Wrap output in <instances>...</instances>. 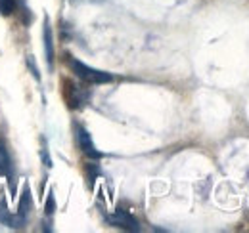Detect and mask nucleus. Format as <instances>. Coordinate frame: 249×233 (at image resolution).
I'll use <instances>...</instances> for the list:
<instances>
[{"label": "nucleus", "instance_id": "6", "mask_svg": "<svg viewBox=\"0 0 249 233\" xmlns=\"http://www.w3.org/2000/svg\"><path fill=\"white\" fill-rule=\"evenodd\" d=\"M16 6H18L16 0H0V14L2 16H10V14H14Z\"/></svg>", "mask_w": 249, "mask_h": 233}, {"label": "nucleus", "instance_id": "5", "mask_svg": "<svg viewBox=\"0 0 249 233\" xmlns=\"http://www.w3.org/2000/svg\"><path fill=\"white\" fill-rule=\"evenodd\" d=\"M8 170H10V155H8L4 142L0 140V176H4Z\"/></svg>", "mask_w": 249, "mask_h": 233}, {"label": "nucleus", "instance_id": "7", "mask_svg": "<svg viewBox=\"0 0 249 233\" xmlns=\"http://www.w3.org/2000/svg\"><path fill=\"white\" fill-rule=\"evenodd\" d=\"M46 214L48 216H52L54 214V210H56V201H54V195H48V199H46Z\"/></svg>", "mask_w": 249, "mask_h": 233}, {"label": "nucleus", "instance_id": "4", "mask_svg": "<svg viewBox=\"0 0 249 233\" xmlns=\"http://www.w3.org/2000/svg\"><path fill=\"white\" fill-rule=\"evenodd\" d=\"M44 46H46V61H48V67L52 69V65H54V46H52V31H50L48 21H46V25H44Z\"/></svg>", "mask_w": 249, "mask_h": 233}, {"label": "nucleus", "instance_id": "1", "mask_svg": "<svg viewBox=\"0 0 249 233\" xmlns=\"http://www.w3.org/2000/svg\"><path fill=\"white\" fill-rule=\"evenodd\" d=\"M69 65H71V69L75 71V75L81 77V79L87 81V83H92V84H106V83H111V81H113V77H111L109 73L92 69V67L85 65V63L79 61V59H71Z\"/></svg>", "mask_w": 249, "mask_h": 233}, {"label": "nucleus", "instance_id": "2", "mask_svg": "<svg viewBox=\"0 0 249 233\" xmlns=\"http://www.w3.org/2000/svg\"><path fill=\"white\" fill-rule=\"evenodd\" d=\"M109 224L115 226V228H123L126 232H138L140 226H138V220L134 216H130L126 210H115L113 214L107 216Z\"/></svg>", "mask_w": 249, "mask_h": 233}, {"label": "nucleus", "instance_id": "3", "mask_svg": "<svg viewBox=\"0 0 249 233\" xmlns=\"http://www.w3.org/2000/svg\"><path fill=\"white\" fill-rule=\"evenodd\" d=\"M79 144H81V149L90 157V159H100L102 153L96 149V146L92 144L90 140V134L85 130V128H79Z\"/></svg>", "mask_w": 249, "mask_h": 233}, {"label": "nucleus", "instance_id": "8", "mask_svg": "<svg viewBox=\"0 0 249 233\" xmlns=\"http://www.w3.org/2000/svg\"><path fill=\"white\" fill-rule=\"evenodd\" d=\"M71 2H81V4H98L102 0H71Z\"/></svg>", "mask_w": 249, "mask_h": 233}]
</instances>
